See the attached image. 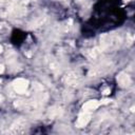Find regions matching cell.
I'll use <instances>...</instances> for the list:
<instances>
[{"label":"cell","mask_w":135,"mask_h":135,"mask_svg":"<svg viewBox=\"0 0 135 135\" xmlns=\"http://www.w3.org/2000/svg\"><path fill=\"white\" fill-rule=\"evenodd\" d=\"M122 38L117 33H104L99 38V49L101 52H113L120 47Z\"/></svg>","instance_id":"cell-1"},{"label":"cell","mask_w":135,"mask_h":135,"mask_svg":"<svg viewBox=\"0 0 135 135\" xmlns=\"http://www.w3.org/2000/svg\"><path fill=\"white\" fill-rule=\"evenodd\" d=\"M26 13V4L23 2H14L4 9L3 15L9 17H21Z\"/></svg>","instance_id":"cell-2"},{"label":"cell","mask_w":135,"mask_h":135,"mask_svg":"<svg viewBox=\"0 0 135 135\" xmlns=\"http://www.w3.org/2000/svg\"><path fill=\"white\" fill-rule=\"evenodd\" d=\"M111 69V62L109 61H102L101 63L93 66L90 72H89V76L91 77H98V76H101L103 74H105L109 70Z\"/></svg>","instance_id":"cell-3"},{"label":"cell","mask_w":135,"mask_h":135,"mask_svg":"<svg viewBox=\"0 0 135 135\" xmlns=\"http://www.w3.org/2000/svg\"><path fill=\"white\" fill-rule=\"evenodd\" d=\"M81 81V75L76 71H71L63 76V83L68 86H77Z\"/></svg>","instance_id":"cell-4"},{"label":"cell","mask_w":135,"mask_h":135,"mask_svg":"<svg viewBox=\"0 0 135 135\" xmlns=\"http://www.w3.org/2000/svg\"><path fill=\"white\" fill-rule=\"evenodd\" d=\"M25 128H26V120L24 118H18L12 123V126L8 130V133L20 134V133H23L25 131Z\"/></svg>","instance_id":"cell-5"},{"label":"cell","mask_w":135,"mask_h":135,"mask_svg":"<svg viewBox=\"0 0 135 135\" xmlns=\"http://www.w3.org/2000/svg\"><path fill=\"white\" fill-rule=\"evenodd\" d=\"M44 62H45L46 68H47L51 72H53V73H57V72H59L60 69H61L60 62H59L55 57H53V56H50V55L46 56L45 59H44Z\"/></svg>","instance_id":"cell-6"},{"label":"cell","mask_w":135,"mask_h":135,"mask_svg":"<svg viewBox=\"0 0 135 135\" xmlns=\"http://www.w3.org/2000/svg\"><path fill=\"white\" fill-rule=\"evenodd\" d=\"M13 88L16 93L23 94L28 88V80L24 78H17L13 81Z\"/></svg>","instance_id":"cell-7"},{"label":"cell","mask_w":135,"mask_h":135,"mask_svg":"<svg viewBox=\"0 0 135 135\" xmlns=\"http://www.w3.org/2000/svg\"><path fill=\"white\" fill-rule=\"evenodd\" d=\"M91 118H92V113H91V112L82 111V112L79 114V116H78V118H77L75 124H76L77 128H83V127H85V126L90 122Z\"/></svg>","instance_id":"cell-8"},{"label":"cell","mask_w":135,"mask_h":135,"mask_svg":"<svg viewBox=\"0 0 135 135\" xmlns=\"http://www.w3.org/2000/svg\"><path fill=\"white\" fill-rule=\"evenodd\" d=\"M116 81L120 88H128L132 84V79L126 72H120L116 77Z\"/></svg>","instance_id":"cell-9"},{"label":"cell","mask_w":135,"mask_h":135,"mask_svg":"<svg viewBox=\"0 0 135 135\" xmlns=\"http://www.w3.org/2000/svg\"><path fill=\"white\" fill-rule=\"evenodd\" d=\"M63 114V109L59 105H54L52 107L49 112H47V116L51 118V119H55V118H58L60 117L61 115Z\"/></svg>","instance_id":"cell-10"},{"label":"cell","mask_w":135,"mask_h":135,"mask_svg":"<svg viewBox=\"0 0 135 135\" xmlns=\"http://www.w3.org/2000/svg\"><path fill=\"white\" fill-rule=\"evenodd\" d=\"M100 54H101V50L99 49V46H94V47H92V49L85 50V52H84V55H85L90 60L96 59Z\"/></svg>","instance_id":"cell-11"},{"label":"cell","mask_w":135,"mask_h":135,"mask_svg":"<svg viewBox=\"0 0 135 135\" xmlns=\"http://www.w3.org/2000/svg\"><path fill=\"white\" fill-rule=\"evenodd\" d=\"M100 105V102L98 100H89L86 101L83 105H82V111H85V112H93L94 110H96L98 107Z\"/></svg>","instance_id":"cell-12"},{"label":"cell","mask_w":135,"mask_h":135,"mask_svg":"<svg viewBox=\"0 0 135 135\" xmlns=\"http://www.w3.org/2000/svg\"><path fill=\"white\" fill-rule=\"evenodd\" d=\"M45 20H46V17L45 16H39L35 21H33L32 23H31V28H36V27H38V26H40V25H42L44 22H45Z\"/></svg>","instance_id":"cell-13"},{"label":"cell","mask_w":135,"mask_h":135,"mask_svg":"<svg viewBox=\"0 0 135 135\" xmlns=\"http://www.w3.org/2000/svg\"><path fill=\"white\" fill-rule=\"evenodd\" d=\"M14 2H16V0H0V3L6 4V5H9V4L14 3Z\"/></svg>","instance_id":"cell-14"},{"label":"cell","mask_w":135,"mask_h":135,"mask_svg":"<svg viewBox=\"0 0 135 135\" xmlns=\"http://www.w3.org/2000/svg\"><path fill=\"white\" fill-rule=\"evenodd\" d=\"M3 71H4V66L1 64V65H0V74H2V73H3Z\"/></svg>","instance_id":"cell-15"},{"label":"cell","mask_w":135,"mask_h":135,"mask_svg":"<svg viewBox=\"0 0 135 135\" xmlns=\"http://www.w3.org/2000/svg\"><path fill=\"white\" fill-rule=\"evenodd\" d=\"M2 101H3V96H2L1 94H0V103H1Z\"/></svg>","instance_id":"cell-16"},{"label":"cell","mask_w":135,"mask_h":135,"mask_svg":"<svg viewBox=\"0 0 135 135\" xmlns=\"http://www.w3.org/2000/svg\"><path fill=\"white\" fill-rule=\"evenodd\" d=\"M2 50H3V49H2V46H1V45H0V54H1V53H2Z\"/></svg>","instance_id":"cell-17"},{"label":"cell","mask_w":135,"mask_h":135,"mask_svg":"<svg viewBox=\"0 0 135 135\" xmlns=\"http://www.w3.org/2000/svg\"><path fill=\"white\" fill-rule=\"evenodd\" d=\"M124 2H129V1H131V0H123Z\"/></svg>","instance_id":"cell-18"}]
</instances>
